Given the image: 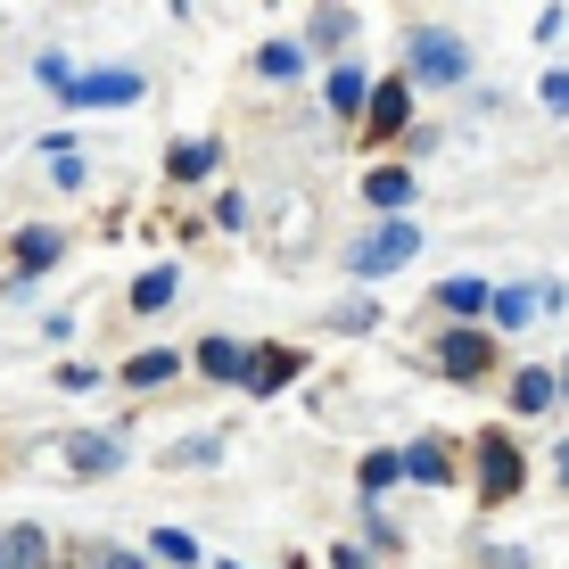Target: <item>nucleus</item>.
<instances>
[{"label":"nucleus","instance_id":"f257e3e1","mask_svg":"<svg viewBox=\"0 0 569 569\" xmlns=\"http://www.w3.org/2000/svg\"><path fill=\"white\" fill-rule=\"evenodd\" d=\"M413 257H421V223L388 214V223L371 231V240H356V257H347V264H356L363 281H380V272H397V264H413Z\"/></svg>","mask_w":569,"mask_h":569},{"label":"nucleus","instance_id":"f03ea898","mask_svg":"<svg viewBox=\"0 0 569 569\" xmlns=\"http://www.w3.org/2000/svg\"><path fill=\"white\" fill-rule=\"evenodd\" d=\"M141 91H149V83H141L132 67H91V74H74V83L58 91V108H132Z\"/></svg>","mask_w":569,"mask_h":569},{"label":"nucleus","instance_id":"7ed1b4c3","mask_svg":"<svg viewBox=\"0 0 569 569\" xmlns=\"http://www.w3.org/2000/svg\"><path fill=\"white\" fill-rule=\"evenodd\" d=\"M58 455H67L74 479H108V470H124V438H116V429H74Z\"/></svg>","mask_w":569,"mask_h":569},{"label":"nucleus","instance_id":"20e7f679","mask_svg":"<svg viewBox=\"0 0 569 569\" xmlns=\"http://www.w3.org/2000/svg\"><path fill=\"white\" fill-rule=\"evenodd\" d=\"M413 74H429V83H462L470 74V50H462V33H413Z\"/></svg>","mask_w":569,"mask_h":569},{"label":"nucleus","instance_id":"39448f33","mask_svg":"<svg viewBox=\"0 0 569 569\" xmlns=\"http://www.w3.org/2000/svg\"><path fill=\"white\" fill-rule=\"evenodd\" d=\"M9 257H17V264H9V281L26 289L33 272H50L58 257H67V231H50V223H26V231H17V240H9Z\"/></svg>","mask_w":569,"mask_h":569},{"label":"nucleus","instance_id":"423d86ee","mask_svg":"<svg viewBox=\"0 0 569 569\" xmlns=\"http://www.w3.org/2000/svg\"><path fill=\"white\" fill-rule=\"evenodd\" d=\"M520 496V446L512 438H479V503Z\"/></svg>","mask_w":569,"mask_h":569},{"label":"nucleus","instance_id":"0eeeda50","mask_svg":"<svg viewBox=\"0 0 569 569\" xmlns=\"http://www.w3.org/2000/svg\"><path fill=\"white\" fill-rule=\"evenodd\" d=\"M487 356H496V347H487L479 330H446V339H438V363H446V380H479V371H487Z\"/></svg>","mask_w":569,"mask_h":569},{"label":"nucleus","instance_id":"6e6552de","mask_svg":"<svg viewBox=\"0 0 569 569\" xmlns=\"http://www.w3.org/2000/svg\"><path fill=\"white\" fill-rule=\"evenodd\" d=\"M0 553H9V569H50V528L42 520H9L0 528Z\"/></svg>","mask_w":569,"mask_h":569},{"label":"nucleus","instance_id":"1a4fd4ad","mask_svg":"<svg viewBox=\"0 0 569 569\" xmlns=\"http://www.w3.org/2000/svg\"><path fill=\"white\" fill-rule=\"evenodd\" d=\"M487 298H496L487 281H470V272H455V281H446V289H438L429 306H446V322H455V330H470V313H487Z\"/></svg>","mask_w":569,"mask_h":569},{"label":"nucleus","instance_id":"9d476101","mask_svg":"<svg viewBox=\"0 0 569 569\" xmlns=\"http://www.w3.org/2000/svg\"><path fill=\"white\" fill-rule=\"evenodd\" d=\"M363 116H371V132H397L405 116H413V83H405V74H388V83L363 100Z\"/></svg>","mask_w":569,"mask_h":569},{"label":"nucleus","instance_id":"9b49d317","mask_svg":"<svg viewBox=\"0 0 569 569\" xmlns=\"http://www.w3.org/2000/svg\"><path fill=\"white\" fill-rule=\"evenodd\" d=\"M214 166H223V141H173V157H166L173 182H207Z\"/></svg>","mask_w":569,"mask_h":569},{"label":"nucleus","instance_id":"f8f14e48","mask_svg":"<svg viewBox=\"0 0 569 569\" xmlns=\"http://www.w3.org/2000/svg\"><path fill=\"white\" fill-rule=\"evenodd\" d=\"M173 298H182V272L173 264H149L141 281H132V313H166Z\"/></svg>","mask_w":569,"mask_h":569},{"label":"nucleus","instance_id":"ddd939ff","mask_svg":"<svg viewBox=\"0 0 569 569\" xmlns=\"http://www.w3.org/2000/svg\"><path fill=\"white\" fill-rule=\"evenodd\" d=\"M289 371H298V356H289V347H248V388H257V397L289 388Z\"/></svg>","mask_w":569,"mask_h":569},{"label":"nucleus","instance_id":"4468645a","mask_svg":"<svg viewBox=\"0 0 569 569\" xmlns=\"http://www.w3.org/2000/svg\"><path fill=\"white\" fill-rule=\"evenodd\" d=\"M207 371V380H248V347L240 339H199V356H190Z\"/></svg>","mask_w":569,"mask_h":569},{"label":"nucleus","instance_id":"2eb2a0df","mask_svg":"<svg viewBox=\"0 0 569 569\" xmlns=\"http://www.w3.org/2000/svg\"><path fill=\"white\" fill-rule=\"evenodd\" d=\"M363 199L380 207V214H397L405 199H413V173H405V166H371L363 173Z\"/></svg>","mask_w":569,"mask_h":569},{"label":"nucleus","instance_id":"dca6fc26","mask_svg":"<svg viewBox=\"0 0 569 569\" xmlns=\"http://www.w3.org/2000/svg\"><path fill=\"white\" fill-rule=\"evenodd\" d=\"M553 397H561L553 371H520L512 380V413H553Z\"/></svg>","mask_w":569,"mask_h":569},{"label":"nucleus","instance_id":"f3484780","mask_svg":"<svg viewBox=\"0 0 569 569\" xmlns=\"http://www.w3.org/2000/svg\"><path fill=\"white\" fill-rule=\"evenodd\" d=\"M446 470H455V462H446V446H438V438L405 446V479H421V487H446Z\"/></svg>","mask_w":569,"mask_h":569},{"label":"nucleus","instance_id":"a211bd4d","mask_svg":"<svg viewBox=\"0 0 569 569\" xmlns=\"http://www.w3.org/2000/svg\"><path fill=\"white\" fill-rule=\"evenodd\" d=\"M173 371H182V356H173V347H149V356L124 363V380H132V388H166Z\"/></svg>","mask_w":569,"mask_h":569},{"label":"nucleus","instance_id":"6ab92c4d","mask_svg":"<svg viewBox=\"0 0 569 569\" xmlns=\"http://www.w3.org/2000/svg\"><path fill=\"white\" fill-rule=\"evenodd\" d=\"M363 100H371L363 67H339V74H330V116H363Z\"/></svg>","mask_w":569,"mask_h":569},{"label":"nucleus","instance_id":"aec40b11","mask_svg":"<svg viewBox=\"0 0 569 569\" xmlns=\"http://www.w3.org/2000/svg\"><path fill=\"white\" fill-rule=\"evenodd\" d=\"M149 553H157V561H173V569H199V537H190V528H157Z\"/></svg>","mask_w":569,"mask_h":569},{"label":"nucleus","instance_id":"412c9836","mask_svg":"<svg viewBox=\"0 0 569 569\" xmlns=\"http://www.w3.org/2000/svg\"><path fill=\"white\" fill-rule=\"evenodd\" d=\"M356 479H363V496H388V487L405 479V455H363V470H356Z\"/></svg>","mask_w":569,"mask_h":569},{"label":"nucleus","instance_id":"4be33fe9","mask_svg":"<svg viewBox=\"0 0 569 569\" xmlns=\"http://www.w3.org/2000/svg\"><path fill=\"white\" fill-rule=\"evenodd\" d=\"M356 33V9H313V50H339Z\"/></svg>","mask_w":569,"mask_h":569},{"label":"nucleus","instance_id":"5701e85b","mask_svg":"<svg viewBox=\"0 0 569 569\" xmlns=\"http://www.w3.org/2000/svg\"><path fill=\"white\" fill-rule=\"evenodd\" d=\"M257 67L272 74V83H289V74L306 67V50H298V42H264V58H257Z\"/></svg>","mask_w":569,"mask_h":569},{"label":"nucleus","instance_id":"b1692460","mask_svg":"<svg viewBox=\"0 0 569 569\" xmlns=\"http://www.w3.org/2000/svg\"><path fill=\"white\" fill-rule=\"evenodd\" d=\"M33 74H42V91H67L74 83V58L67 50H42V58H33Z\"/></svg>","mask_w":569,"mask_h":569},{"label":"nucleus","instance_id":"393cba45","mask_svg":"<svg viewBox=\"0 0 569 569\" xmlns=\"http://www.w3.org/2000/svg\"><path fill=\"white\" fill-rule=\"evenodd\" d=\"M214 455H223L214 438H182V446H166V462H173V470H182V462H214Z\"/></svg>","mask_w":569,"mask_h":569},{"label":"nucleus","instance_id":"a878e982","mask_svg":"<svg viewBox=\"0 0 569 569\" xmlns=\"http://www.w3.org/2000/svg\"><path fill=\"white\" fill-rule=\"evenodd\" d=\"M537 100L553 108V116H569V67H553V74H545V83H537Z\"/></svg>","mask_w":569,"mask_h":569},{"label":"nucleus","instance_id":"bb28decb","mask_svg":"<svg viewBox=\"0 0 569 569\" xmlns=\"http://www.w3.org/2000/svg\"><path fill=\"white\" fill-rule=\"evenodd\" d=\"M58 388H67V397H83V388H100V363H58Z\"/></svg>","mask_w":569,"mask_h":569},{"label":"nucleus","instance_id":"cd10ccee","mask_svg":"<svg viewBox=\"0 0 569 569\" xmlns=\"http://www.w3.org/2000/svg\"><path fill=\"white\" fill-rule=\"evenodd\" d=\"M50 182L58 190H83V157H50Z\"/></svg>","mask_w":569,"mask_h":569},{"label":"nucleus","instance_id":"c85d7f7f","mask_svg":"<svg viewBox=\"0 0 569 569\" xmlns=\"http://www.w3.org/2000/svg\"><path fill=\"white\" fill-rule=\"evenodd\" d=\"M553 462H561V479H569V438H561V446H553Z\"/></svg>","mask_w":569,"mask_h":569},{"label":"nucleus","instance_id":"c756f323","mask_svg":"<svg viewBox=\"0 0 569 569\" xmlns=\"http://www.w3.org/2000/svg\"><path fill=\"white\" fill-rule=\"evenodd\" d=\"M214 569H248V561H214Z\"/></svg>","mask_w":569,"mask_h":569},{"label":"nucleus","instance_id":"7c9ffc66","mask_svg":"<svg viewBox=\"0 0 569 569\" xmlns=\"http://www.w3.org/2000/svg\"><path fill=\"white\" fill-rule=\"evenodd\" d=\"M561 397H569V363H561Z\"/></svg>","mask_w":569,"mask_h":569}]
</instances>
